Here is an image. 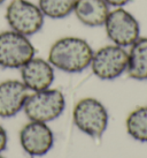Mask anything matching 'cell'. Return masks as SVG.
Returning <instances> with one entry per match:
<instances>
[{"instance_id": "cell-4", "label": "cell", "mask_w": 147, "mask_h": 158, "mask_svg": "<svg viewBox=\"0 0 147 158\" xmlns=\"http://www.w3.org/2000/svg\"><path fill=\"white\" fill-rule=\"evenodd\" d=\"M5 19L10 30L31 37L43 29L46 18L38 5L30 0H10L6 7Z\"/></svg>"}, {"instance_id": "cell-6", "label": "cell", "mask_w": 147, "mask_h": 158, "mask_svg": "<svg viewBox=\"0 0 147 158\" xmlns=\"http://www.w3.org/2000/svg\"><path fill=\"white\" fill-rule=\"evenodd\" d=\"M104 28L112 44L125 48H130L141 36L139 21L124 7L110 9Z\"/></svg>"}, {"instance_id": "cell-18", "label": "cell", "mask_w": 147, "mask_h": 158, "mask_svg": "<svg viewBox=\"0 0 147 158\" xmlns=\"http://www.w3.org/2000/svg\"><path fill=\"white\" fill-rule=\"evenodd\" d=\"M0 158H5V157H2V156H1V155H0Z\"/></svg>"}, {"instance_id": "cell-17", "label": "cell", "mask_w": 147, "mask_h": 158, "mask_svg": "<svg viewBox=\"0 0 147 158\" xmlns=\"http://www.w3.org/2000/svg\"><path fill=\"white\" fill-rule=\"evenodd\" d=\"M6 1H7V0H0V6H1V5H4Z\"/></svg>"}, {"instance_id": "cell-15", "label": "cell", "mask_w": 147, "mask_h": 158, "mask_svg": "<svg viewBox=\"0 0 147 158\" xmlns=\"http://www.w3.org/2000/svg\"><path fill=\"white\" fill-rule=\"evenodd\" d=\"M7 142H8V135L7 131L2 127V125H0V154L6 150L7 148Z\"/></svg>"}, {"instance_id": "cell-5", "label": "cell", "mask_w": 147, "mask_h": 158, "mask_svg": "<svg viewBox=\"0 0 147 158\" xmlns=\"http://www.w3.org/2000/svg\"><path fill=\"white\" fill-rule=\"evenodd\" d=\"M35 54L36 48L30 37L10 29L0 32V67L20 69Z\"/></svg>"}, {"instance_id": "cell-3", "label": "cell", "mask_w": 147, "mask_h": 158, "mask_svg": "<svg viewBox=\"0 0 147 158\" xmlns=\"http://www.w3.org/2000/svg\"><path fill=\"white\" fill-rule=\"evenodd\" d=\"M66 109L65 95L59 89L48 88L31 92L24 105V113L30 121L48 123L63 113Z\"/></svg>"}, {"instance_id": "cell-16", "label": "cell", "mask_w": 147, "mask_h": 158, "mask_svg": "<svg viewBox=\"0 0 147 158\" xmlns=\"http://www.w3.org/2000/svg\"><path fill=\"white\" fill-rule=\"evenodd\" d=\"M110 8H118V7H125L126 5L131 2V0H105Z\"/></svg>"}, {"instance_id": "cell-9", "label": "cell", "mask_w": 147, "mask_h": 158, "mask_svg": "<svg viewBox=\"0 0 147 158\" xmlns=\"http://www.w3.org/2000/svg\"><path fill=\"white\" fill-rule=\"evenodd\" d=\"M21 81L31 92L42 91L52 87L54 82V67L48 60L35 57L20 68Z\"/></svg>"}, {"instance_id": "cell-11", "label": "cell", "mask_w": 147, "mask_h": 158, "mask_svg": "<svg viewBox=\"0 0 147 158\" xmlns=\"http://www.w3.org/2000/svg\"><path fill=\"white\" fill-rule=\"evenodd\" d=\"M110 7L105 0H75L73 14L83 26L104 27Z\"/></svg>"}, {"instance_id": "cell-10", "label": "cell", "mask_w": 147, "mask_h": 158, "mask_svg": "<svg viewBox=\"0 0 147 158\" xmlns=\"http://www.w3.org/2000/svg\"><path fill=\"white\" fill-rule=\"evenodd\" d=\"M30 95L21 80H6L0 83V118H13L23 111Z\"/></svg>"}, {"instance_id": "cell-1", "label": "cell", "mask_w": 147, "mask_h": 158, "mask_svg": "<svg viewBox=\"0 0 147 158\" xmlns=\"http://www.w3.org/2000/svg\"><path fill=\"white\" fill-rule=\"evenodd\" d=\"M93 48L84 38L65 36L55 40L50 48L47 60L54 68L69 73H82L90 67Z\"/></svg>"}, {"instance_id": "cell-7", "label": "cell", "mask_w": 147, "mask_h": 158, "mask_svg": "<svg viewBox=\"0 0 147 158\" xmlns=\"http://www.w3.org/2000/svg\"><path fill=\"white\" fill-rule=\"evenodd\" d=\"M90 68L100 80L118 79L128 69V50L115 44L105 45L93 52Z\"/></svg>"}, {"instance_id": "cell-13", "label": "cell", "mask_w": 147, "mask_h": 158, "mask_svg": "<svg viewBox=\"0 0 147 158\" xmlns=\"http://www.w3.org/2000/svg\"><path fill=\"white\" fill-rule=\"evenodd\" d=\"M125 127L133 140L147 143V106H139L130 112L125 120Z\"/></svg>"}, {"instance_id": "cell-14", "label": "cell", "mask_w": 147, "mask_h": 158, "mask_svg": "<svg viewBox=\"0 0 147 158\" xmlns=\"http://www.w3.org/2000/svg\"><path fill=\"white\" fill-rule=\"evenodd\" d=\"M37 5L45 18L62 20L73 14L75 0H38Z\"/></svg>"}, {"instance_id": "cell-2", "label": "cell", "mask_w": 147, "mask_h": 158, "mask_svg": "<svg viewBox=\"0 0 147 158\" xmlns=\"http://www.w3.org/2000/svg\"><path fill=\"white\" fill-rule=\"evenodd\" d=\"M75 126L90 137L99 139L104 135L109 121L106 106L93 97L82 98L73 111Z\"/></svg>"}, {"instance_id": "cell-12", "label": "cell", "mask_w": 147, "mask_h": 158, "mask_svg": "<svg viewBox=\"0 0 147 158\" xmlns=\"http://www.w3.org/2000/svg\"><path fill=\"white\" fill-rule=\"evenodd\" d=\"M126 73L136 81H147V37H139L128 51Z\"/></svg>"}, {"instance_id": "cell-8", "label": "cell", "mask_w": 147, "mask_h": 158, "mask_svg": "<svg viewBox=\"0 0 147 158\" xmlns=\"http://www.w3.org/2000/svg\"><path fill=\"white\" fill-rule=\"evenodd\" d=\"M20 143L29 156L40 157L53 148L54 134L47 123L29 120L20 131Z\"/></svg>"}]
</instances>
